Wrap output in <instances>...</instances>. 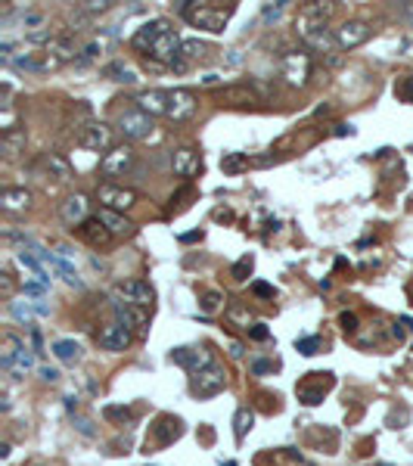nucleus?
<instances>
[{"label": "nucleus", "mask_w": 413, "mask_h": 466, "mask_svg": "<svg viewBox=\"0 0 413 466\" xmlns=\"http://www.w3.org/2000/svg\"><path fill=\"white\" fill-rule=\"evenodd\" d=\"M177 12L187 19L190 25L205 31H224L227 19L233 16V6H208V3H193V0H181Z\"/></svg>", "instance_id": "obj_1"}, {"label": "nucleus", "mask_w": 413, "mask_h": 466, "mask_svg": "<svg viewBox=\"0 0 413 466\" xmlns=\"http://www.w3.org/2000/svg\"><path fill=\"white\" fill-rule=\"evenodd\" d=\"M224 385H227V373L221 364H208L205 370H199L190 379V391H193L196 398H212V395H218V391H224Z\"/></svg>", "instance_id": "obj_2"}, {"label": "nucleus", "mask_w": 413, "mask_h": 466, "mask_svg": "<svg viewBox=\"0 0 413 466\" xmlns=\"http://www.w3.org/2000/svg\"><path fill=\"white\" fill-rule=\"evenodd\" d=\"M119 130L128 137V140H143V137H150V130H152V118L146 115L143 109H128L119 115Z\"/></svg>", "instance_id": "obj_3"}, {"label": "nucleus", "mask_w": 413, "mask_h": 466, "mask_svg": "<svg viewBox=\"0 0 413 466\" xmlns=\"http://www.w3.org/2000/svg\"><path fill=\"white\" fill-rule=\"evenodd\" d=\"M181 47H183L181 37H177L171 28H165L162 35H159L156 41L150 43V50H146V53H150L156 62H165V66H171V62H174L177 56H181Z\"/></svg>", "instance_id": "obj_4"}, {"label": "nucleus", "mask_w": 413, "mask_h": 466, "mask_svg": "<svg viewBox=\"0 0 413 466\" xmlns=\"http://www.w3.org/2000/svg\"><path fill=\"white\" fill-rule=\"evenodd\" d=\"M115 292L125 298V304H137V308H150L152 298H156L152 286L143 283V280H125V283L115 286Z\"/></svg>", "instance_id": "obj_5"}, {"label": "nucleus", "mask_w": 413, "mask_h": 466, "mask_svg": "<svg viewBox=\"0 0 413 466\" xmlns=\"http://www.w3.org/2000/svg\"><path fill=\"white\" fill-rule=\"evenodd\" d=\"M171 360L190 373H199V370H205L208 364H214L205 348H174V351H171Z\"/></svg>", "instance_id": "obj_6"}, {"label": "nucleus", "mask_w": 413, "mask_h": 466, "mask_svg": "<svg viewBox=\"0 0 413 466\" xmlns=\"http://www.w3.org/2000/svg\"><path fill=\"white\" fill-rule=\"evenodd\" d=\"M103 174H109V177H119V174L131 171L134 168V149L131 146H115L106 153V159L100 162Z\"/></svg>", "instance_id": "obj_7"}, {"label": "nucleus", "mask_w": 413, "mask_h": 466, "mask_svg": "<svg viewBox=\"0 0 413 466\" xmlns=\"http://www.w3.org/2000/svg\"><path fill=\"white\" fill-rule=\"evenodd\" d=\"M128 345H131V329L125 323L115 320L100 329V348H106V351H125Z\"/></svg>", "instance_id": "obj_8"}, {"label": "nucleus", "mask_w": 413, "mask_h": 466, "mask_svg": "<svg viewBox=\"0 0 413 466\" xmlns=\"http://www.w3.org/2000/svg\"><path fill=\"white\" fill-rule=\"evenodd\" d=\"M196 112V97L190 90H168V118L187 122Z\"/></svg>", "instance_id": "obj_9"}, {"label": "nucleus", "mask_w": 413, "mask_h": 466, "mask_svg": "<svg viewBox=\"0 0 413 466\" xmlns=\"http://www.w3.org/2000/svg\"><path fill=\"white\" fill-rule=\"evenodd\" d=\"M97 199L103 202V208H112V211H125L137 202V196L131 190H121V186H100Z\"/></svg>", "instance_id": "obj_10"}, {"label": "nucleus", "mask_w": 413, "mask_h": 466, "mask_svg": "<svg viewBox=\"0 0 413 466\" xmlns=\"http://www.w3.org/2000/svg\"><path fill=\"white\" fill-rule=\"evenodd\" d=\"M171 165H174V174H181V177H193V174H199L202 159H199L196 149L181 146V149H174V155H171Z\"/></svg>", "instance_id": "obj_11"}, {"label": "nucleus", "mask_w": 413, "mask_h": 466, "mask_svg": "<svg viewBox=\"0 0 413 466\" xmlns=\"http://www.w3.org/2000/svg\"><path fill=\"white\" fill-rule=\"evenodd\" d=\"M370 37V25L367 22H345L342 28L336 31V43L339 47H345V50H351V47H357V43H363Z\"/></svg>", "instance_id": "obj_12"}, {"label": "nucleus", "mask_w": 413, "mask_h": 466, "mask_svg": "<svg viewBox=\"0 0 413 466\" xmlns=\"http://www.w3.org/2000/svg\"><path fill=\"white\" fill-rule=\"evenodd\" d=\"M81 143H84V149H90V153H103V149L112 146V130H109L106 124H90V128L81 134Z\"/></svg>", "instance_id": "obj_13"}, {"label": "nucleus", "mask_w": 413, "mask_h": 466, "mask_svg": "<svg viewBox=\"0 0 413 466\" xmlns=\"http://www.w3.org/2000/svg\"><path fill=\"white\" fill-rule=\"evenodd\" d=\"M88 208H90V202H88V196H81V193H75V196H69L63 202V221L66 224H84L88 221Z\"/></svg>", "instance_id": "obj_14"}, {"label": "nucleus", "mask_w": 413, "mask_h": 466, "mask_svg": "<svg viewBox=\"0 0 413 466\" xmlns=\"http://www.w3.org/2000/svg\"><path fill=\"white\" fill-rule=\"evenodd\" d=\"M137 103L146 115H168V90H143Z\"/></svg>", "instance_id": "obj_15"}, {"label": "nucleus", "mask_w": 413, "mask_h": 466, "mask_svg": "<svg viewBox=\"0 0 413 466\" xmlns=\"http://www.w3.org/2000/svg\"><path fill=\"white\" fill-rule=\"evenodd\" d=\"M283 68H286V81H289V84H305L308 72H311V62H308L305 53H289L286 62H283Z\"/></svg>", "instance_id": "obj_16"}, {"label": "nucleus", "mask_w": 413, "mask_h": 466, "mask_svg": "<svg viewBox=\"0 0 413 466\" xmlns=\"http://www.w3.org/2000/svg\"><path fill=\"white\" fill-rule=\"evenodd\" d=\"M97 221H103V227H106L109 233H115V236H128V233L134 230V224L128 221L121 211H112V208H100Z\"/></svg>", "instance_id": "obj_17"}, {"label": "nucleus", "mask_w": 413, "mask_h": 466, "mask_svg": "<svg viewBox=\"0 0 413 466\" xmlns=\"http://www.w3.org/2000/svg\"><path fill=\"white\" fill-rule=\"evenodd\" d=\"M112 311H115V317H119V323H125L128 329H131V327H140V329H143V323H146L143 308H137V304L112 302Z\"/></svg>", "instance_id": "obj_18"}, {"label": "nucleus", "mask_w": 413, "mask_h": 466, "mask_svg": "<svg viewBox=\"0 0 413 466\" xmlns=\"http://www.w3.org/2000/svg\"><path fill=\"white\" fill-rule=\"evenodd\" d=\"M165 28H168V22H162V19H156V22H146L143 28H140L137 35L131 37V43H134V47H137V50H150V43L156 41V37L162 35Z\"/></svg>", "instance_id": "obj_19"}, {"label": "nucleus", "mask_w": 413, "mask_h": 466, "mask_svg": "<svg viewBox=\"0 0 413 466\" xmlns=\"http://www.w3.org/2000/svg\"><path fill=\"white\" fill-rule=\"evenodd\" d=\"M0 202H3V208H7V211H22V208H28V205H32V193L7 186V190L0 193Z\"/></svg>", "instance_id": "obj_20"}, {"label": "nucleus", "mask_w": 413, "mask_h": 466, "mask_svg": "<svg viewBox=\"0 0 413 466\" xmlns=\"http://www.w3.org/2000/svg\"><path fill=\"white\" fill-rule=\"evenodd\" d=\"M53 354H57L63 364H75V360H81V345H78L75 339H57L53 342Z\"/></svg>", "instance_id": "obj_21"}, {"label": "nucleus", "mask_w": 413, "mask_h": 466, "mask_svg": "<svg viewBox=\"0 0 413 466\" xmlns=\"http://www.w3.org/2000/svg\"><path fill=\"white\" fill-rule=\"evenodd\" d=\"M330 385H332V379H326V382H320V385H299V401L308 404V407H314V404L323 401Z\"/></svg>", "instance_id": "obj_22"}, {"label": "nucleus", "mask_w": 413, "mask_h": 466, "mask_svg": "<svg viewBox=\"0 0 413 466\" xmlns=\"http://www.w3.org/2000/svg\"><path fill=\"white\" fill-rule=\"evenodd\" d=\"M22 348H26V345H22V342L16 339L13 333H7V336H3V351H0V367H3V370H10V367H13V360H16V354H19Z\"/></svg>", "instance_id": "obj_23"}, {"label": "nucleus", "mask_w": 413, "mask_h": 466, "mask_svg": "<svg viewBox=\"0 0 413 466\" xmlns=\"http://www.w3.org/2000/svg\"><path fill=\"white\" fill-rule=\"evenodd\" d=\"M106 78L121 81V84H134V81H137L140 75L134 72L131 66H125V62H109V66H106Z\"/></svg>", "instance_id": "obj_24"}, {"label": "nucleus", "mask_w": 413, "mask_h": 466, "mask_svg": "<svg viewBox=\"0 0 413 466\" xmlns=\"http://www.w3.org/2000/svg\"><path fill=\"white\" fill-rule=\"evenodd\" d=\"M81 236H84L88 242H94V246H100V242H106L112 233H109V230L103 227V221H84Z\"/></svg>", "instance_id": "obj_25"}, {"label": "nucleus", "mask_w": 413, "mask_h": 466, "mask_svg": "<svg viewBox=\"0 0 413 466\" xmlns=\"http://www.w3.org/2000/svg\"><path fill=\"white\" fill-rule=\"evenodd\" d=\"M34 304L32 302H10V317L13 320H19L22 327H32V320H34Z\"/></svg>", "instance_id": "obj_26"}, {"label": "nucleus", "mask_w": 413, "mask_h": 466, "mask_svg": "<svg viewBox=\"0 0 413 466\" xmlns=\"http://www.w3.org/2000/svg\"><path fill=\"white\" fill-rule=\"evenodd\" d=\"M22 146H26V130H10V134L0 137V149L7 155H19Z\"/></svg>", "instance_id": "obj_27"}, {"label": "nucleus", "mask_w": 413, "mask_h": 466, "mask_svg": "<svg viewBox=\"0 0 413 466\" xmlns=\"http://www.w3.org/2000/svg\"><path fill=\"white\" fill-rule=\"evenodd\" d=\"M233 426H236V429H233V432H236V438L243 441V438H245V432H249V429L255 426V414H252L249 407H239V410H236V416H233Z\"/></svg>", "instance_id": "obj_28"}, {"label": "nucleus", "mask_w": 413, "mask_h": 466, "mask_svg": "<svg viewBox=\"0 0 413 466\" xmlns=\"http://www.w3.org/2000/svg\"><path fill=\"white\" fill-rule=\"evenodd\" d=\"M32 367H34V351H32V348H22V351L16 354L10 373H13V376H26V370H32Z\"/></svg>", "instance_id": "obj_29"}, {"label": "nucleus", "mask_w": 413, "mask_h": 466, "mask_svg": "<svg viewBox=\"0 0 413 466\" xmlns=\"http://www.w3.org/2000/svg\"><path fill=\"white\" fill-rule=\"evenodd\" d=\"M205 53H208V47H205L202 41H196V37H193V41H183V47H181V56H183L187 62L205 59Z\"/></svg>", "instance_id": "obj_30"}, {"label": "nucleus", "mask_w": 413, "mask_h": 466, "mask_svg": "<svg viewBox=\"0 0 413 466\" xmlns=\"http://www.w3.org/2000/svg\"><path fill=\"white\" fill-rule=\"evenodd\" d=\"M16 22H19L22 28L38 31L41 25H44V12H38V10H26V12H19V19H16Z\"/></svg>", "instance_id": "obj_31"}, {"label": "nucleus", "mask_w": 413, "mask_h": 466, "mask_svg": "<svg viewBox=\"0 0 413 466\" xmlns=\"http://www.w3.org/2000/svg\"><path fill=\"white\" fill-rule=\"evenodd\" d=\"M44 165L50 168V171L57 174V177H63V180H69V177H72V168H69V162H63V159H59V155H47V159H44Z\"/></svg>", "instance_id": "obj_32"}, {"label": "nucleus", "mask_w": 413, "mask_h": 466, "mask_svg": "<svg viewBox=\"0 0 413 466\" xmlns=\"http://www.w3.org/2000/svg\"><path fill=\"white\" fill-rule=\"evenodd\" d=\"M249 273H252V255H243V258L233 264L230 277L236 280V283H245V280H249Z\"/></svg>", "instance_id": "obj_33"}, {"label": "nucleus", "mask_w": 413, "mask_h": 466, "mask_svg": "<svg viewBox=\"0 0 413 466\" xmlns=\"http://www.w3.org/2000/svg\"><path fill=\"white\" fill-rule=\"evenodd\" d=\"M295 348H299V354H305V358H311V354H317V348H320V339H317V336H305V339H295Z\"/></svg>", "instance_id": "obj_34"}, {"label": "nucleus", "mask_w": 413, "mask_h": 466, "mask_svg": "<svg viewBox=\"0 0 413 466\" xmlns=\"http://www.w3.org/2000/svg\"><path fill=\"white\" fill-rule=\"evenodd\" d=\"M53 41H57V37H53V31H50V28H38V31H28V43H47V47H50Z\"/></svg>", "instance_id": "obj_35"}, {"label": "nucleus", "mask_w": 413, "mask_h": 466, "mask_svg": "<svg viewBox=\"0 0 413 466\" xmlns=\"http://www.w3.org/2000/svg\"><path fill=\"white\" fill-rule=\"evenodd\" d=\"M283 10H286V3H264L261 19H264V22H276V19L283 16Z\"/></svg>", "instance_id": "obj_36"}, {"label": "nucleus", "mask_w": 413, "mask_h": 466, "mask_svg": "<svg viewBox=\"0 0 413 466\" xmlns=\"http://www.w3.org/2000/svg\"><path fill=\"white\" fill-rule=\"evenodd\" d=\"M243 165H245L243 155H224V159H221V168H224V171H239Z\"/></svg>", "instance_id": "obj_37"}, {"label": "nucleus", "mask_w": 413, "mask_h": 466, "mask_svg": "<svg viewBox=\"0 0 413 466\" xmlns=\"http://www.w3.org/2000/svg\"><path fill=\"white\" fill-rule=\"evenodd\" d=\"M394 90H398V97H401V99H407V103H413V78H404L398 87H394Z\"/></svg>", "instance_id": "obj_38"}, {"label": "nucleus", "mask_w": 413, "mask_h": 466, "mask_svg": "<svg viewBox=\"0 0 413 466\" xmlns=\"http://www.w3.org/2000/svg\"><path fill=\"white\" fill-rule=\"evenodd\" d=\"M218 302H221V292H205V298H202V311L212 314V311L218 308Z\"/></svg>", "instance_id": "obj_39"}, {"label": "nucleus", "mask_w": 413, "mask_h": 466, "mask_svg": "<svg viewBox=\"0 0 413 466\" xmlns=\"http://www.w3.org/2000/svg\"><path fill=\"white\" fill-rule=\"evenodd\" d=\"M106 10H109L106 0H90V3H84V6H81L84 16H90V12H106Z\"/></svg>", "instance_id": "obj_40"}, {"label": "nucleus", "mask_w": 413, "mask_h": 466, "mask_svg": "<svg viewBox=\"0 0 413 466\" xmlns=\"http://www.w3.org/2000/svg\"><path fill=\"white\" fill-rule=\"evenodd\" d=\"M230 320H239V323H243L245 329H249V327H255V323H252V317L245 314L243 308H233V311H230Z\"/></svg>", "instance_id": "obj_41"}, {"label": "nucleus", "mask_w": 413, "mask_h": 466, "mask_svg": "<svg viewBox=\"0 0 413 466\" xmlns=\"http://www.w3.org/2000/svg\"><path fill=\"white\" fill-rule=\"evenodd\" d=\"M252 292L261 298H274V286H268V283H252Z\"/></svg>", "instance_id": "obj_42"}, {"label": "nucleus", "mask_w": 413, "mask_h": 466, "mask_svg": "<svg viewBox=\"0 0 413 466\" xmlns=\"http://www.w3.org/2000/svg\"><path fill=\"white\" fill-rule=\"evenodd\" d=\"M249 336H252V339H258V342H264V339H268V327H264V323H255V327H249Z\"/></svg>", "instance_id": "obj_43"}, {"label": "nucleus", "mask_w": 413, "mask_h": 466, "mask_svg": "<svg viewBox=\"0 0 413 466\" xmlns=\"http://www.w3.org/2000/svg\"><path fill=\"white\" fill-rule=\"evenodd\" d=\"M41 379H44V382H57L59 370H57V367H41Z\"/></svg>", "instance_id": "obj_44"}, {"label": "nucleus", "mask_w": 413, "mask_h": 466, "mask_svg": "<svg viewBox=\"0 0 413 466\" xmlns=\"http://www.w3.org/2000/svg\"><path fill=\"white\" fill-rule=\"evenodd\" d=\"M34 311H38V317H50V304L44 302V298H32Z\"/></svg>", "instance_id": "obj_45"}, {"label": "nucleus", "mask_w": 413, "mask_h": 466, "mask_svg": "<svg viewBox=\"0 0 413 466\" xmlns=\"http://www.w3.org/2000/svg\"><path fill=\"white\" fill-rule=\"evenodd\" d=\"M339 320H342V327L348 329V333H354V329H357V317L354 314H342Z\"/></svg>", "instance_id": "obj_46"}, {"label": "nucleus", "mask_w": 413, "mask_h": 466, "mask_svg": "<svg viewBox=\"0 0 413 466\" xmlns=\"http://www.w3.org/2000/svg\"><path fill=\"white\" fill-rule=\"evenodd\" d=\"M75 426H78V432H81V435H88V438H94V426H90L88 420H75Z\"/></svg>", "instance_id": "obj_47"}, {"label": "nucleus", "mask_w": 413, "mask_h": 466, "mask_svg": "<svg viewBox=\"0 0 413 466\" xmlns=\"http://www.w3.org/2000/svg\"><path fill=\"white\" fill-rule=\"evenodd\" d=\"M336 134L339 137H345V134L351 137V134H354V124H336Z\"/></svg>", "instance_id": "obj_48"}, {"label": "nucleus", "mask_w": 413, "mask_h": 466, "mask_svg": "<svg viewBox=\"0 0 413 466\" xmlns=\"http://www.w3.org/2000/svg\"><path fill=\"white\" fill-rule=\"evenodd\" d=\"M252 370H255V373H268L270 364H268V360H255V364H252Z\"/></svg>", "instance_id": "obj_49"}, {"label": "nucleus", "mask_w": 413, "mask_h": 466, "mask_svg": "<svg viewBox=\"0 0 413 466\" xmlns=\"http://www.w3.org/2000/svg\"><path fill=\"white\" fill-rule=\"evenodd\" d=\"M196 240H202L199 230H193V233H183V236H181V242H196Z\"/></svg>", "instance_id": "obj_50"}, {"label": "nucleus", "mask_w": 413, "mask_h": 466, "mask_svg": "<svg viewBox=\"0 0 413 466\" xmlns=\"http://www.w3.org/2000/svg\"><path fill=\"white\" fill-rule=\"evenodd\" d=\"M230 354L233 358H243V345H239V342H230Z\"/></svg>", "instance_id": "obj_51"}, {"label": "nucleus", "mask_w": 413, "mask_h": 466, "mask_svg": "<svg viewBox=\"0 0 413 466\" xmlns=\"http://www.w3.org/2000/svg\"><path fill=\"white\" fill-rule=\"evenodd\" d=\"M32 345H34V351H41V333L38 329H32Z\"/></svg>", "instance_id": "obj_52"}, {"label": "nucleus", "mask_w": 413, "mask_h": 466, "mask_svg": "<svg viewBox=\"0 0 413 466\" xmlns=\"http://www.w3.org/2000/svg\"><path fill=\"white\" fill-rule=\"evenodd\" d=\"M66 407L75 410V407H78V398H75V395H69V398H66Z\"/></svg>", "instance_id": "obj_53"}, {"label": "nucleus", "mask_w": 413, "mask_h": 466, "mask_svg": "<svg viewBox=\"0 0 413 466\" xmlns=\"http://www.w3.org/2000/svg\"><path fill=\"white\" fill-rule=\"evenodd\" d=\"M218 81H221L218 75H205V78H202V84H218Z\"/></svg>", "instance_id": "obj_54"}, {"label": "nucleus", "mask_w": 413, "mask_h": 466, "mask_svg": "<svg viewBox=\"0 0 413 466\" xmlns=\"http://www.w3.org/2000/svg\"><path fill=\"white\" fill-rule=\"evenodd\" d=\"M404 16H407V19H410V22H413V3H407V6H404Z\"/></svg>", "instance_id": "obj_55"}]
</instances>
